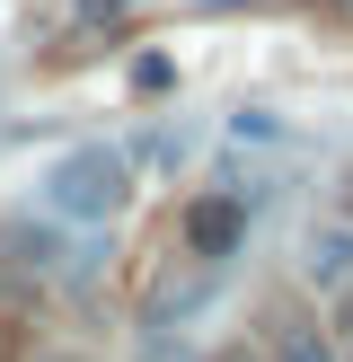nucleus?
Masks as SVG:
<instances>
[{
  "label": "nucleus",
  "instance_id": "1",
  "mask_svg": "<svg viewBox=\"0 0 353 362\" xmlns=\"http://www.w3.org/2000/svg\"><path fill=\"white\" fill-rule=\"evenodd\" d=\"M124 194H133V177H124V159L106 151V141H80V151L53 159V177H44V212L53 221H115Z\"/></svg>",
  "mask_w": 353,
  "mask_h": 362
},
{
  "label": "nucleus",
  "instance_id": "2",
  "mask_svg": "<svg viewBox=\"0 0 353 362\" xmlns=\"http://www.w3.org/2000/svg\"><path fill=\"white\" fill-rule=\"evenodd\" d=\"M176 230H186V257H194V265L239 257V239H247V194H194Z\"/></svg>",
  "mask_w": 353,
  "mask_h": 362
},
{
  "label": "nucleus",
  "instance_id": "3",
  "mask_svg": "<svg viewBox=\"0 0 353 362\" xmlns=\"http://www.w3.org/2000/svg\"><path fill=\"white\" fill-rule=\"evenodd\" d=\"M300 274H309L318 292H345L353 283V221H318L309 239H300Z\"/></svg>",
  "mask_w": 353,
  "mask_h": 362
},
{
  "label": "nucleus",
  "instance_id": "4",
  "mask_svg": "<svg viewBox=\"0 0 353 362\" xmlns=\"http://www.w3.org/2000/svg\"><path fill=\"white\" fill-rule=\"evenodd\" d=\"M274 362H335V354H327V336H309V327L282 318V327H274Z\"/></svg>",
  "mask_w": 353,
  "mask_h": 362
},
{
  "label": "nucleus",
  "instance_id": "5",
  "mask_svg": "<svg viewBox=\"0 0 353 362\" xmlns=\"http://www.w3.org/2000/svg\"><path fill=\"white\" fill-rule=\"evenodd\" d=\"M168 80H176V62H168V53H141V62H133V88H141V98H159Z\"/></svg>",
  "mask_w": 353,
  "mask_h": 362
},
{
  "label": "nucleus",
  "instance_id": "6",
  "mask_svg": "<svg viewBox=\"0 0 353 362\" xmlns=\"http://www.w3.org/2000/svg\"><path fill=\"white\" fill-rule=\"evenodd\" d=\"M9 354H18V327H9V318H0V362H9Z\"/></svg>",
  "mask_w": 353,
  "mask_h": 362
},
{
  "label": "nucleus",
  "instance_id": "7",
  "mask_svg": "<svg viewBox=\"0 0 353 362\" xmlns=\"http://www.w3.org/2000/svg\"><path fill=\"white\" fill-rule=\"evenodd\" d=\"M221 362H247V354H221Z\"/></svg>",
  "mask_w": 353,
  "mask_h": 362
},
{
  "label": "nucleus",
  "instance_id": "8",
  "mask_svg": "<svg viewBox=\"0 0 353 362\" xmlns=\"http://www.w3.org/2000/svg\"><path fill=\"white\" fill-rule=\"evenodd\" d=\"M345 9H353V0H345Z\"/></svg>",
  "mask_w": 353,
  "mask_h": 362
}]
</instances>
